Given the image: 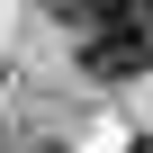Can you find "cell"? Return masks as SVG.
<instances>
[{"label":"cell","instance_id":"2","mask_svg":"<svg viewBox=\"0 0 153 153\" xmlns=\"http://www.w3.org/2000/svg\"><path fill=\"white\" fill-rule=\"evenodd\" d=\"M126 9H135V18H144V27H153V0H126Z\"/></svg>","mask_w":153,"mask_h":153},{"label":"cell","instance_id":"1","mask_svg":"<svg viewBox=\"0 0 153 153\" xmlns=\"http://www.w3.org/2000/svg\"><path fill=\"white\" fill-rule=\"evenodd\" d=\"M144 63H153V27L135 9H117V18H99L81 36V72H90V81H135Z\"/></svg>","mask_w":153,"mask_h":153},{"label":"cell","instance_id":"3","mask_svg":"<svg viewBox=\"0 0 153 153\" xmlns=\"http://www.w3.org/2000/svg\"><path fill=\"white\" fill-rule=\"evenodd\" d=\"M135 153H153V144H135Z\"/></svg>","mask_w":153,"mask_h":153}]
</instances>
